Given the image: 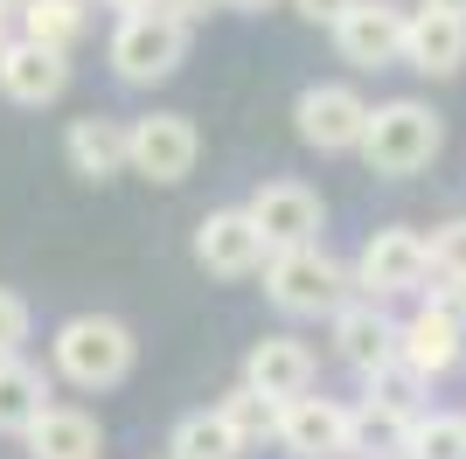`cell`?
I'll use <instances>...</instances> for the list:
<instances>
[{"instance_id": "6da1fadb", "label": "cell", "mask_w": 466, "mask_h": 459, "mask_svg": "<svg viewBox=\"0 0 466 459\" xmlns=\"http://www.w3.org/2000/svg\"><path fill=\"white\" fill-rule=\"evenodd\" d=\"M265 300L286 321H334L355 300V265L328 258L320 244H279L265 258Z\"/></svg>"}, {"instance_id": "7a4b0ae2", "label": "cell", "mask_w": 466, "mask_h": 459, "mask_svg": "<svg viewBox=\"0 0 466 459\" xmlns=\"http://www.w3.org/2000/svg\"><path fill=\"white\" fill-rule=\"evenodd\" d=\"M439 147H446V118L425 97H390V105H370V126H362L355 153L383 181H410V174H425L439 160Z\"/></svg>"}, {"instance_id": "3957f363", "label": "cell", "mask_w": 466, "mask_h": 459, "mask_svg": "<svg viewBox=\"0 0 466 459\" xmlns=\"http://www.w3.org/2000/svg\"><path fill=\"white\" fill-rule=\"evenodd\" d=\"M49 355H56V376L70 390H118L139 362V342H133V327L112 321V313H77V321L56 327Z\"/></svg>"}, {"instance_id": "277c9868", "label": "cell", "mask_w": 466, "mask_h": 459, "mask_svg": "<svg viewBox=\"0 0 466 459\" xmlns=\"http://www.w3.org/2000/svg\"><path fill=\"white\" fill-rule=\"evenodd\" d=\"M105 56H112V76H118V84L154 91V84H167V76L188 63V21L160 15V7H133V15H118L112 42H105Z\"/></svg>"}, {"instance_id": "5b68a950", "label": "cell", "mask_w": 466, "mask_h": 459, "mask_svg": "<svg viewBox=\"0 0 466 459\" xmlns=\"http://www.w3.org/2000/svg\"><path fill=\"white\" fill-rule=\"evenodd\" d=\"M425 286H431V237H418L410 223L376 230L355 258V292H370V300H404Z\"/></svg>"}, {"instance_id": "8992f818", "label": "cell", "mask_w": 466, "mask_h": 459, "mask_svg": "<svg viewBox=\"0 0 466 459\" xmlns=\"http://www.w3.org/2000/svg\"><path fill=\"white\" fill-rule=\"evenodd\" d=\"M126 160H133L139 181L175 189V181L195 174V160H202V133H195V118H181V112H147V118L126 126Z\"/></svg>"}, {"instance_id": "52a82bcc", "label": "cell", "mask_w": 466, "mask_h": 459, "mask_svg": "<svg viewBox=\"0 0 466 459\" xmlns=\"http://www.w3.org/2000/svg\"><path fill=\"white\" fill-rule=\"evenodd\" d=\"M370 126V97L355 84H307L292 97V133L307 139L313 153H355Z\"/></svg>"}, {"instance_id": "ba28073f", "label": "cell", "mask_w": 466, "mask_h": 459, "mask_svg": "<svg viewBox=\"0 0 466 459\" xmlns=\"http://www.w3.org/2000/svg\"><path fill=\"white\" fill-rule=\"evenodd\" d=\"M272 258V237L258 230L251 209H209L195 223V265L209 279H258Z\"/></svg>"}, {"instance_id": "9c48e42d", "label": "cell", "mask_w": 466, "mask_h": 459, "mask_svg": "<svg viewBox=\"0 0 466 459\" xmlns=\"http://www.w3.org/2000/svg\"><path fill=\"white\" fill-rule=\"evenodd\" d=\"M404 21H410V7H397V0H355L328 36H334V49H341V63H355V70H390V63H404Z\"/></svg>"}, {"instance_id": "30bf717a", "label": "cell", "mask_w": 466, "mask_h": 459, "mask_svg": "<svg viewBox=\"0 0 466 459\" xmlns=\"http://www.w3.org/2000/svg\"><path fill=\"white\" fill-rule=\"evenodd\" d=\"M63 91H70V56H63V49H49V42H35V36H15L0 49V97H7V105L42 112V105H56Z\"/></svg>"}, {"instance_id": "8fae6325", "label": "cell", "mask_w": 466, "mask_h": 459, "mask_svg": "<svg viewBox=\"0 0 466 459\" xmlns=\"http://www.w3.org/2000/svg\"><path fill=\"white\" fill-rule=\"evenodd\" d=\"M279 453L286 459H349V403L334 397H286L279 411Z\"/></svg>"}, {"instance_id": "7c38bea8", "label": "cell", "mask_w": 466, "mask_h": 459, "mask_svg": "<svg viewBox=\"0 0 466 459\" xmlns=\"http://www.w3.org/2000/svg\"><path fill=\"white\" fill-rule=\"evenodd\" d=\"M397 355H404L410 369H425V376H452V369L466 362V313H452L446 300H431L404 321V334H397Z\"/></svg>"}, {"instance_id": "4fadbf2b", "label": "cell", "mask_w": 466, "mask_h": 459, "mask_svg": "<svg viewBox=\"0 0 466 459\" xmlns=\"http://www.w3.org/2000/svg\"><path fill=\"white\" fill-rule=\"evenodd\" d=\"M328 327H334V355H341L355 376H370L376 362H390V355H397V334H404V321H390L383 300H370V292L349 300Z\"/></svg>"}, {"instance_id": "5bb4252c", "label": "cell", "mask_w": 466, "mask_h": 459, "mask_svg": "<svg viewBox=\"0 0 466 459\" xmlns=\"http://www.w3.org/2000/svg\"><path fill=\"white\" fill-rule=\"evenodd\" d=\"M404 70H418V76H460L466 70V15L410 7V21H404Z\"/></svg>"}, {"instance_id": "9a60e30c", "label": "cell", "mask_w": 466, "mask_h": 459, "mask_svg": "<svg viewBox=\"0 0 466 459\" xmlns=\"http://www.w3.org/2000/svg\"><path fill=\"white\" fill-rule=\"evenodd\" d=\"M244 209H251L258 230L272 237V250H279V244H313V237H320V223H328V209H320V195H313L307 181H265Z\"/></svg>"}, {"instance_id": "2e32d148", "label": "cell", "mask_w": 466, "mask_h": 459, "mask_svg": "<svg viewBox=\"0 0 466 459\" xmlns=\"http://www.w3.org/2000/svg\"><path fill=\"white\" fill-rule=\"evenodd\" d=\"M313 376H320V362H313L307 342H292V334H265V342H251V355H244V382H258L265 397H307Z\"/></svg>"}, {"instance_id": "e0dca14e", "label": "cell", "mask_w": 466, "mask_h": 459, "mask_svg": "<svg viewBox=\"0 0 466 459\" xmlns=\"http://www.w3.org/2000/svg\"><path fill=\"white\" fill-rule=\"evenodd\" d=\"M63 160H70V174H84V181H112V174H133V160H126V126L105 112H84L63 126Z\"/></svg>"}, {"instance_id": "ac0fdd59", "label": "cell", "mask_w": 466, "mask_h": 459, "mask_svg": "<svg viewBox=\"0 0 466 459\" xmlns=\"http://www.w3.org/2000/svg\"><path fill=\"white\" fill-rule=\"evenodd\" d=\"M21 439H28V459H97V453H105L97 418H91V411H77V403H49Z\"/></svg>"}, {"instance_id": "d6986e66", "label": "cell", "mask_w": 466, "mask_h": 459, "mask_svg": "<svg viewBox=\"0 0 466 459\" xmlns=\"http://www.w3.org/2000/svg\"><path fill=\"white\" fill-rule=\"evenodd\" d=\"M410 418L418 411H397V403H349V459H397L410 439Z\"/></svg>"}, {"instance_id": "ffe728a7", "label": "cell", "mask_w": 466, "mask_h": 459, "mask_svg": "<svg viewBox=\"0 0 466 459\" xmlns=\"http://www.w3.org/2000/svg\"><path fill=\"white\" fill-rule=\"evenodd\" d=\"M42 411H49V376L28 355H0V432L21 439Z\"/></svg>"}, {"instance_id": "44dd1931", "label": "cell", "mask_w": 466, "mask_h": 459, "mask_svg": "<svg viewBox=\"0 0 466 459\" xmlns=\"http://www.w3.org/2000/svg\"><path fill=\"white\" fill-rule=\"evenodd\" d=\"M21 36H35V42H49V49H77L84 42V28H91V0H28L21 7Z\"/></svg>"}, {"instance_id": "7402d4cb", "label": "cell", "mask_w": 466, "mask_h": 459, "mask_svg": "<svg viewBox=\"0 0 466 459\" xmlns=\"http://www.w3.org/2000/svg\"><path fill=\"white\" fill-rule=\"evenodd\" d=\"M167 459H244V439L230 432L223 411H188L167 439Z\"/></svg>"}, {"instance_id": "603a6c76", "label": "cell", "mask_w": 466, "mask_h": 459, "mask_svg": "<svg viewBox=\"0 0 466 459\" xmlns=\"http://www.w3.org/2000/svg\"><path fill=\"white\" fill-rule=\"evenodd\" d=\"M216 411L230 418V432H237L244 445H265V439H279V411H286V403L265 397L258 382H237V390H223V397H216Z\"/></svg>"}, {"instance_id": "cb8c5ba5", "label": "cell", "mask_w": 466, "mask_h": 459, "mask_svg": "<svg viewBox=\"0 0 466 459\" xmlns=\"http://www.w3.org/2000/svg\"><path fill=\"white\" fill-rule=\"evenodd\" d=\"M404 459H466V418L460 411H418Z\"/></svg>"}, {"instance_id": "d4e9b609", "label": "cell", "mask_w": 466, "mask_h": 459, "mask_svg": "<svg viewBox=\"0 0 466 459\" xmlns=\"http://www.w3.org/2000/svg\"><path fill=\"white\" fill-rule=\"evenodd\" d=\"M425 390H431V376H425V369H410L404 355H390V362H376L370 376H362V397L397 403V411H425Z\"/></svg>"}, {"instance_id": "484cf974", "label": "cell", "mask_w": 466, "mask_h": 459, "mask_svg": "<svg viewBox=\"0 0 466 459\" xmlns=\"http://www.w3.org/2000/svg\"><path fill=\"white\" fill-rule=\"evenodd\" d=\"M431 279L466 286V216H452V223L431 230Z\"/></svg>"}, {"instance_id": "4316f807", "label": "cell", "mask_w": 466, "mask_h": 459, "mask_svg": "<svg viewBox=\"0 0 466 459\" xmlns=\"http://www.w3.org/2000/svg\"><path fill=\"white\" fill-rule=\"evenodd\" d=\"M28 327H35V313H28V300L0 286V355H21V342H28Z\"/></svg>"}, {"instance_id": "83f0119b", "label": "cell", "mask_w": 466, "mask_h": 459, "mask_svg": "<svg viewBox=\"0 0 466 459\" xmlns=\"http://www.w3.org/2000/svg\"><path fill=\"white\" fill-rule=\"evenodd\" d=\"M286 7H292V15H299V21H313V28H334V21L349 15L355 0H286Z\"/></svg>"}, {"instance_id": "f1b7e54d", "label": "cell", "mask_w": 466, "mask_h": 459, "mask_svg": "<svg viewBox=\"0 0 466 459\" xmlns=\"http://www.w3.org/2000/svg\"><path fill=\"white\" fill-rule=\"evenodd\" d=\"M160 15H175V21H202L209 7H223V0H154Z\"/></svg>"}, {"instance_id": "f546056e", "label": "cell", "mask_w": 466, "mask_h": 459, "mask_svg": "<svg viewBox=\"0 0 466 459\" xmlns=\"http://www.w3.org/2000/svg\"><path fill=\"white\" fill-rule=\"evenodd\" d=\"M230 15H265V7H279V0H223Z\"/></svg>"}, {"instance_id": "4dcf8cb0", "label": "cell", "mask_w": 466, "mask_h": 459, "mask_svg": "<svg viewBox=\"0 0 466 459\" xmlns=\"http://www.w3.org/2000/svg\"><path fill=\"white\" fill-rule=\"evenodd\" d=\"M97 7H118V15H133V7H154V0H97Z\"/></svg>"}, {"instance_id": "1f68e13d", "label": "cell", "mask_w": 466, "mask_h": 459, "mask_svg": "<svg viewBox=\"0 0 466 459\" xmlns=\"http://www.w3.org/2000/svg\"><path fill=\"white\" fill-rule=\"evenodd\" d=\"M7 42H15V15H7V7H0V49H7Z\"/></svg>"}, {"instance_id": "d6a6232c", "label": "cell", "mask_w": 466, "mask_h": 459, "mask_svg": "<svg viewBox=\"0 0 466 459\" xmlns=\"http://www.w3.org/2000/svg\"><path fill=\"white\" fill-rule=\"evenodd\" d=\"M418 7H446V15H466V0H418Z\"/></svg>"}, {"instance_id": "836d02e7", "label": "cell", "mask_w": 466, "mask_h": 459, "mask_svg": "<svg viewBox=\"0 0 466 459\" xmlns=\"http://www.w3.org/2000/svg\"><path fill=\"white\" fill-rule=\"evenodd\" d=\"M0 7H7V15H21V7H28V0H0Z\"/></svg>"}, {"instance_id": "e575fe53", "label": "cell", "mask_w": 466, "mask_h": 459, "mask_svg": "<svg viewBox=\"0 0 466 459\" xmlns=\"http://www.w3.org/2000/svg\"><path fill=\"white\" fill-rule=\"evenodd\" d=\"M160 459H167V453H160Z\"/></svg>"}, {"instance_id": "d590c367", "label": "cell", "mask_w": 466, "mask_h": 459, "mask_svg": "<svg viewBox=\"0 0 466 459\" xmlns=\"http://www.w3.org/2000/svg\"><path fill=\"white\" fill-rule=\"evenodd\" d=\"M397 459H404V453H397Z\"/></svg>"}]
</instances>
